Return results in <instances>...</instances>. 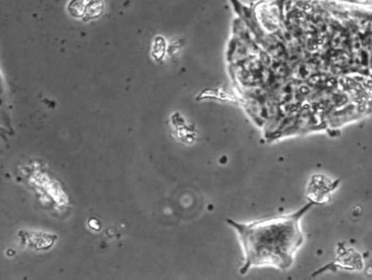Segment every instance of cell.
Instances as JSON below:
<instances>
[{
  "instance_id": "1",
  "label": "cell",
  "mask_w": 372,
  "mask_h": 280,
  "mask_svg": "<svg viewBox=\"0 0 372 280\" xmlns=\"http://www.w3.org/2000/svg\"><path fill=\"white\" fill-rule=\"evenodd\" d=\"M314 205V202L307 203L292 214L248 224L227 220L238 234L243 246L245 263L241 274L257 266H273L281 271L290 269L297 251L304 244L300 220Z\"/></svg>"
}]
</instances>
